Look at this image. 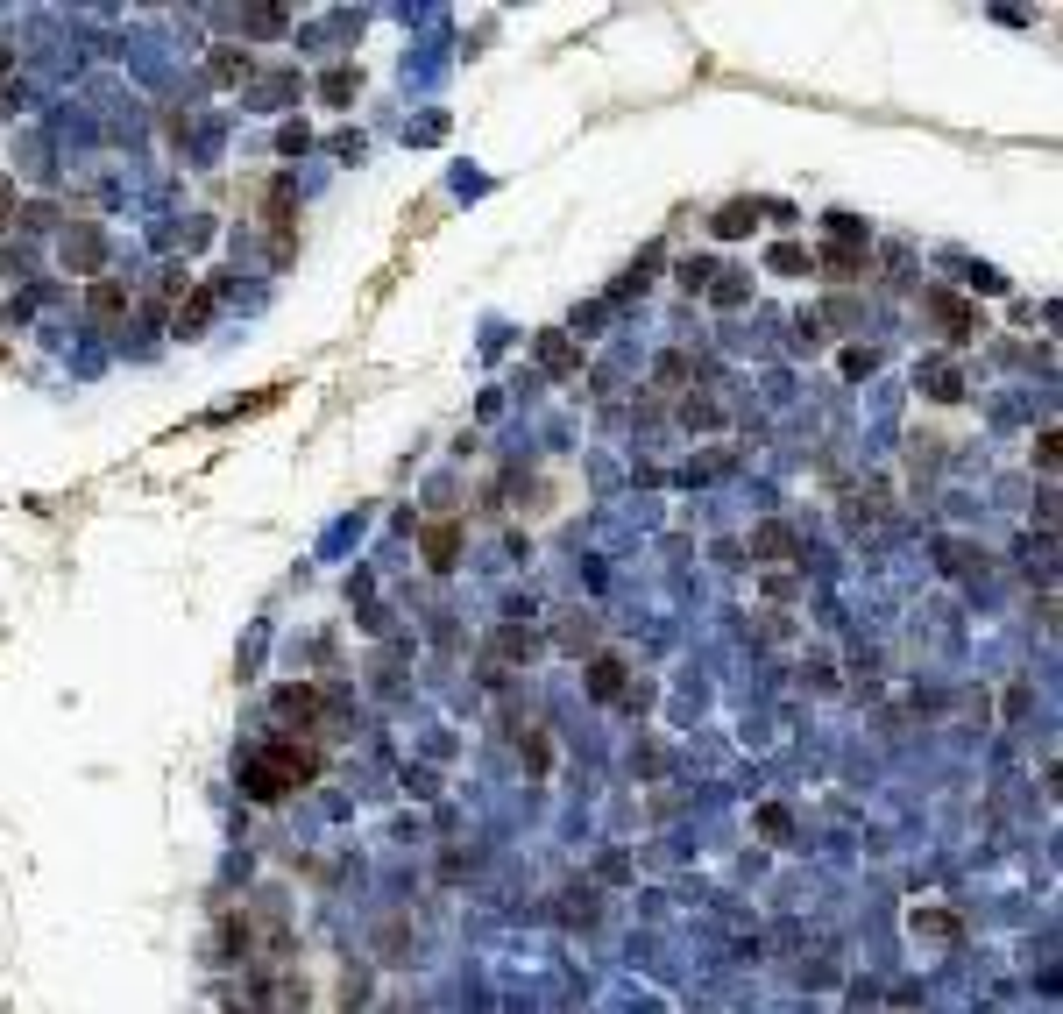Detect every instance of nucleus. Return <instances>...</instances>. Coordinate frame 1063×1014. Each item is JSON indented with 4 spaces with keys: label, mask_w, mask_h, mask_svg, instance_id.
<instances>
[{
    "label": "nucleus",
    "mask_w": 1063,
    "mask_h": 1014,
    "mask_svg": "<svg viewBox=\"0 0 1063 1014\" xmlns=\"http://www.w3.org/2000/svg\"><path fill=\"white\" fill-rule=\"evenodd\" d=\"M312 773H319V759H312L305 745L277 738V745H263V752L241 759V795H249V802H284L291 788H305Z\"/></svg>",
    "instance_id": "1"
},
{
    "label": "nucleus",
    "mask_w": 1063,
    "mask_h": 1014,
    "mask_svg": "<svg viewBox=\"0 0 1063 1014\" xmlns=\"http://www.w3.org/2000/svg\"><path fill=\"white\" fill-rule=\"evenodd\" d=\"M929 305H936V320L950 327V341H971V327H978V320H971V305H964V298H950V291H936Z\"/></svg>",
    "instance_id": "2"
},
{
    "label": "nucleus",
    "mask_w": 1063,
    "mask_h": 1014,
    "mask_svg": "<svg viewBox=\"0 0 1063 1014\" xmlns=\"http://www.w3.org/2000/svg\"><path fill=\"white\" fill-rule=\"evenodd\" d=\"M454 554H461V532H454V525H433V532H426V561H433V568H454Z\"/></svg>",
    "instance_id": "3"
},
{
    "label": "nucleus",
    "mask_w": 1063,
    "mask_h": 1014,
    "mask_svg": "<svg viewBox=\"0 0 1063 1014\" xmlns=\"http://www.w3.org/2000/svg\"><path fill=\"white\" fill-rule=\"evenodd\" d=\"M93 312H100V320L128 312V284H121V277H100V284H93Z\"/></svg>",
    "instance_id": "4"
},
{
    "label": "nucleus",
    "mask_w": 1063,
    "mask_h": 1014,
    "mask_svg": "<svg viewBox=\"0 0 1063 1014\" xmlns=\"http://www.w3.org/2000/svg\"><path fill=\"white\" fill-rule=\"evenodd\" d=\"M752 220H759V206H752V199H730V206L716 213V234H745Z\"/></svg>",
    "instance_id": "5"
},
{
    "label": "nucleus",
    "mask_w": 1063,
    "mask_h": 1014,
    "mask_svg": "<svg viewBox=\"0 0 1063 1014\" xmlns=\"http://www.w3.org/2000/svg\"><path fill=\"white\" fill-rule=\"evenodd\" d=\"M929 390H936V398H957V390H964V376H957L950 362H936V369H929Z\"/></svg>",
    "instance_id": "6"
},
{
    "label": "nucleus",
    "mask_w": 1063,
    "mask_h": 1014,
    "mask_svg": "<svg viewBox=\"0 0 1063 1014\" xmlns=\"http://www.w3.org/2000/svg\"><path fill=\"white\" fill-rule=\"evenodd\" d=\"M589 681H596V695H617V688H624V674H617V660H596V674H589Z\"/></svg>",
    "instance_id": "7"
},
{
    "label": "nucleus",
    "mask_w": 1063,
    "mask_h": 1014,
    "mask_svg": "<svg viewBox=\"0 0 1063 1014\" xmlns=\"http://www.w3.org/2000/svg\"><path fill=\"white\" fill-rule=\"evenodd\" d=\"M0 220H8V178H0Z\"/></svg>",
    "instance_id": "8"
}]
</instances>
